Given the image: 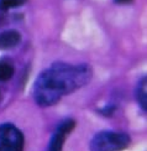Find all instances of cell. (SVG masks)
<instances>
[{
  "label": "cell",
  "instance_id": "cell-8",
  "mask_svg": "<svg viewBox=\"0 0 147 151\" xmlns=\"http://www.w3.org/2000/svg\"><path fill=\"white\" fill-rule=\"evenodd\" d=\"M27 0H0V10L8 11L10 9L19 8V6L24 5Z\"/></svg>",
  "mask_w": 147,
  "mask_h": 151
},
{
  "label": "cell",
  "instance_id": "cell-5",
  "mask_svg": "<svg viewBox=\"0 0 147 151\" xmlns=\"http://www.w3.org/2000/svg\"><path fill=\"white\" fill-rule=\"evenodd\" d=\"M21 41V34L16 30H6L0 34V50H10Z\"/></svg>",
  "mask_w": 147,
  "mask_h": 151
},
{
  "label": "cell",
  "instance_id": "cell-9",
  "mask_svg": "<svg viewBox=\"0 0 147 151\" xmlns=\"http://www.w3.org/2000/svg\"><path fill=\"white\" fill-rule=\"evenodd\" d=\"M114 1L118 4H127V3H131L132 0H114Z\"/></svg>",
  "mask_w": 147,
  "mask_h": 151
},
{
  "label": "cell",
  "instance_id": "cell-1",
  "mask_svg": "<svg viewBox=\"0 0 147 151\" xmlns=\"http://www.w3.org/2000/svg\"><path fill=\"white\" fill-rule=\"evenodd\" d=\"M92 68L88 65H72L67 62H56L42 71L34 83V99L37 105L52 106L92 79Z\"/></svg>",
  "mask_w": 147,
  "mask_h": 151
},
{
  "label": "cell",
  "instance_id": "cell-7",
  "mask_svg": "<svg viewBox=\"0 0 147 151\" xmlns=\"http://www.w3.org/2000/svg\"><path fill=\"white\" fill-rule=\"evenodd\" d=\"M15 68L12 62L9 58H1L0 60V82L9 81L14 76Z\"/></svg>",
  "mask_w": 147,
  "mask_h": 151
},
{
  "label": "cell",
  "instance_id": "cell-3",
  "mask_svg": "<svg viewBox=\"0 0 147 151\" xmlns=\"http://www.w3.org/2000/svg\"><path fill=\"white\" fill-rule=\"evenodd\" d=\"M25 137L14 124H0V151H24Z\"/></svg>",
  "mask_w": 147,
  "mask_h": 151
},
{
  "label": "cell",
  "instance_id": "cell-4",
  "mask_svg": "<svg viewBox=\"0 0 147 151\" xmlns=\"http://www.w3.org/2000/svg\"><path fill=\"white\" fill-rule=\"evenodd\" d=\"M74 127H75V122L73 119H66V120L60 123L52 137H51L47 151H62L67 135L74 129Z\"/></svg>",
  "mask_w": 147,
  "mask_h": 151
},
{
  "label": "cell",
  "instance_id": "cell-6",
  "mask_svg": "<svg viewBox=\"0 0 147 151\" xmlns=\"http://www.w3.org/2000/svg\"><path fill=\"white\" fill-rule=\"evenodd\" d=\"M135 94H136V99L140 106L145 111H147V77L146 76L140 79L138 84L136 86Z\"/></svg>",
  "mask_w": 147,
  "mask_h": 151
},
{
  "label": "cell",
  "instance_id": "cell-2",
  "mask_svg": "<svg viewBox=\"0 0 147 151\" xmlns=\"http://www.w3.org/2000/svg\"><path fill=\"white\" fill-rule=\"evenodd\" d=\"M131 139L125 133L104 130L97 133L90 140V151H121L130 145Z\"/></svg>",
  "mask_w": 147,
  "mask_h": 151
}]
</instances>
